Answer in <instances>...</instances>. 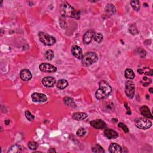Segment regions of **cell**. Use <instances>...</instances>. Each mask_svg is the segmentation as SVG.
I'll return each instance as SVG.
<instances>
[{
	"instance_id": "obj_7",
	"label": "cell",
	"mask_w": 153,
	"mask_h": 153,
	"mask_svg": "<svg viewBox=\"0 0 153 153\" xmlns=\"http://www.w3.org/2000/svg\"><path fill=\"white\" fill-rule=\"evenodd\" d=\"M39 69L44 72H55L57 68L50 63H43L39 65Z\"/></svg>"
},
{
	"instance_id": "obj_30",
	"label": "cell",
	"mask_w": 153,
	"mask_h": 153,
	"mask_svg": "<svg viewBox=\"0 0 153 153\" xmlns=\"http://www.w3.org/2000/svg\"><path fill=\"white\" fill-rule=\"evenodd\" d=\"M118 126L122 129L124 132H129V129L128 127L125 125L123 123H120L118 125Z\"/></svg>"
},
{
	"instance_id": "obj_19",
	"label": "cell",
	"mask_w": 153,
	"mask_h": 153,
	"mask_svg": "<svg viewBox=\"0 0 153 153\" xmlns=\"http://www.w3.org/2000/svg\"><path fill=\"white\" fill-rule=\"evenodd\" d=\"M68 86V82L65 79H61L58 82L57 87L59 89H64Z\"/></svg>"
},
{
	"instance_id": "obj_4",
	"label": "cell",
	"mask_w": 153,
	"mask_h": 153,
	"mask_svg": "<svg viewBox=\"0 0 153 153\" xmlns=\"http://www.w3.org/2000/svg\"><path fill=\"white\" fill-rule=\"evenodd\" d=\"M38 37L40 41L46 46H51L54 45L56 42V39L53 37L43 32H39L38 33Z\"/></svg>"
},
{
	"instance_id": "obj_16",
	"label": "cell",
	"mask_w": 153,
	"mask_h": 153,
	"mask_svg": "<svg viewBox=\"0 0 153 153\" xmlns=\"http://www.w3.org/2000/svg\"><path fill=\"white\" fill-rule=\"evenodd\" d=\"M140 111H141V114L143 116L145 117L148 118H151V119L152 118V116L151 113V111L148 107L142 106L140 108Z\"/></svg>"
},
{
	"instance_id": "obj_11",
	"label": "cell",
	"mask_w": 153,
	"mask_h": 153,
	"mask_svg": "<svg viewBox=\"0 0 153 153\" xmlns=\"http://www.w3.org/2000/svg\"><path fill=\"white\" fill-rule=\"evenodd\" d=\"M56 79L53 77H46L43 80V84L46 87H52L56 83Z\"/></svg>"
},
{
	"instance_id": "obj_32",
	"label": "cell",
	"mask_w": 153,
	"mask_h": 153,
	"mask_svg": "<svg viewBox=\"0 0 153 153\" xmlns=\"http://www.w3.org/2000/svg\"><path fill=\"white\" fill-rule=\"evenodd\" d=\"M4 123H5V124L6 125H9V124H10V121L9 120H5Z\"/></svg>"
},
{
	"instance_id": "obj_12",
	"label": "cell",
	"mask_w": 153,
	"mask_h": 153,
	"mask_svg": "<svg viewBox=\"0 0 153 153\" xmlns=\"http://www.w3.org/2000/svg\"><path fill=\"white\" fill-rule=\"evenodd\" d=\"M95 33L93 30H89L87 31L83 36V43L84 44H88L90 43L92 39L93 38Z\"/></svg>"
},
{
	"instance_id": "obj_2",
	"label": "cell",
	"mask_w": 153,
	"mask_h": 153,
	"mask_svg": "<svg viewBox=\"0 0 153 153\" xmlns=\"http://www.w3.org/2000/svg\"><path fill=\"white\" fill-rule=\"evenodd\" d=\"M99 89L96 92L95 95L98 99H102L108 96L112 92L111 86L104 80H101L99 83Z\"/></svg>"
},
{
	"instance_id": "obj_29",
	"label": "cell",
	"mask_w": 153,
	"mask_h": 153,
	"mask_svg": "<svg viewBox=\"0 0 153 153\" xmlns=\"http://www.w3.org/2000/svg\"><path fill=\"white\" fill-rule=\"evenodd\" d=\"M64 102H65V105H67L70 106L72 103H74V101L71 98L66 97L65 99H64Z\"/></svg>"
},
{
	"instance_id": "obj_21",
	"label": "cell",
	"mask_w": 153,
	"mask_h": 153,
	"mask_svg": "<svg viewBox=\"0 0 153 153\" xmlns=\"http://www.w3.org/2000/svg\"><path fill=\"white\" fill-rule=\"evenodd\" d=\"M44 56H45V58L46 60L52 61L54 57V52L52 50H48L46 52Z\"/></svg>"
},
{
	"instance_id": "obj_10",
	"label": "cell",
	"mask_w": 153,
	"mask_h": 153,
	"mask_svg": "<svg viewBox=\"0 0 153 153\" xmlns=\"http://www.w3.org/2000/svg\"><path fill=\"white\" fill-rule=\"evenodd\" d=\"M72 54L74 55V57L78 59H82L83 58V52L80 47L78 46H74L71 49Z\"/></svg>"
},
{
	"instance_id": "obj_14",
	"label": "cell",
	"mask_w": 153,
	"mask_h": 153,
	"mask_svg": "<svg viewBox=\"0 0 153 153\" xmlns=\"http://www.w3.org/2000/svg\"><path fill=\"white\" fill-rule=\"evenodd\" d=\"M20 76L21 79L25 82L29 81V80H30L32 78V74L31 71L27 69H22L20 71Z\"/></svg>"
},
{
	"instance_id": "obj_9",
	"label": "cell",
	"mask_w": 153,
	"mask_h": 153,
	"mask_svg": "<svg viewBox=\"0 0 153 153\" xmlns=\"http://www.w3.org/2000/svg\"><path fill=\"white\" fill-rule=\"evenodd\" d=\"M32 99L35 102H44L47 101V98L44 94L34 93L31 96Z\"/></svg>"
},
{
	"instance_id": "obj_13",
	"label": "cell",
	"mask_w": 153,
	"mask_h": 153,
	"mask_svg": "<svg viewBox=\"0 0 153 153\" xmlns=\"http://www.w3.org/2000/svg\"><path fill=\"white\" fill-rule=\"evenodd\" d=\"M104 135L109 139H116L118 136V133L111 129H106L104 131Z\"/></svg>"
},
{
	"instance_id": "obj_28",
	"label": "cell",
	"mask_w": 153,
	"mask_h": 153,
	"mask_svg": "<svg viewBox=\"0 0 153 153\" xmlns=\"http://www.w3.org/2000/svg\"><path fill=\"white\" fill-rule=\"evenodd\" d=\"M25 116L29 121H33L35 118L34 116L32 114L31 112L28 110L25 111Z\"/></svg>"
},
{
	"instance_id": "obj_20",
	"label": "cell",
	"mask_w": 153,
	"mask_h": 153,
	"mask_svg": "<svg viewBox=\"0 0 153 153\" xmlns=\"http://www.w3.org/2000/svg\"><path fill=\"white\" fill-rule=\"evenodd\" d=\"M135 77V74L132 69L127 68L125 71V77L127 79H133Z\"/></svg>"
},
{
	"instance_id": "obj_3",
	"label": "cell",
	"mask_w": 153,
	"mask_h": 153,
	"mask_svg": "<svg viewBox=\"0 0 153 153\" xmlns=\"http://www.w3.org/2000/svg\"><path fill=\"white\" fill-rule=\"evenodd\" d=\"M82 59V63L84 66H90L95 63L98 59V56L94 52H88L83 56Z\"/></svg>"
},
{
	"instance_id": "obj_8",
	"label": "cell",
	"mask_w": 153,
	"mask_h": 153,
	"mask_svg": "<svg viewBox=\"0 0 153 153\" xmlns=\"http://www.w3.org/2000/svg\"><path fill=\"white\" fill-rule=\"evenodd\" d=\"M90 124L93 127L96 129H105L107 127V124L105 122L101 119L91 121Z\"/></svg>"
},
{
	"instance_id": "obj_24",
	"label": "cell",
	"mask_w": 153,
	"mask_h": 153,
	"mask_svg": "<svg viewBox=\"0 0 153 153\" xmlns=\"http://www.w3.org/2000/svg\"><path fill=\"white\" fill-rule=\"evenodd\" d=\"M92 151L94 152H104L105 151L99 145H95L92 147Z\"/></svg>"
},
{
	"instance_id": "obj_6",
	"label": "cell",
	"mask_w": 153,
	"mask_h": 153,
	"mask_svg": "<svg viewBox=\"0 0 153 153\" xmlns=\"http://www.w3.org/2000/svg\"><path fill=\"white\" fill-rule=\"evenodd\" d=\"M126 88H125V93L128 98L132 99L135 95V84L133 82L127 80L125 83Z\"/></svg>"
},
{
	"instance_id": "obj_17",
	"label": "cell",
	"mask_w": 153,
	"mask_h": 153,
	"mask_svg": "<svg viewBox=\"0 0 153 153\" xmlns=\"http://www.w3.org/2000/svg\"><path fill=\"white\" fill-rule=\"evenodd\" d=\"M87 117V114L86 113H85V112H75V113H74L72 116V118L77 121L83 120Z\"/></svg>"
},
{
	"instance_id": "obj_22",
	"label": "cell",
	"mask_w": 153,
	"mask_h": 153,
	"mask_svg": "<svg viewBox=\"0 0 153 153\" xmlns=\"http://www.w3.org/2000/svg\"><path fill=\"white\" fill-rule=\"evenodd\" d=\"M131 5L132 7L133 8V9H134L135 11H139L141 7V4L139 1H131Z\"/></svg>"
},
{
	"instance_id": "obj_15",
	"label": "cell",
	"mask_w": 153,
	"mask_h": 153,
	"mask_svg": "<svg viewBox=\"0 0 153 153\" xmlns=\"http://www.w3.org/2000/svg\"><path fill=\"white\" fill-rule=\"evenodd\" d=\"M109 151L112 153H121L122 152V148L120 145L112 143L109 147Z\"/></svg>"
},
{
	"instance_id": "obj_26",
	"label": "cell",
	"mask_w": 153,
	"mask_h": 153,
	"mask_svg": "<svg viewBox=\"0 0 153 153\" xmlns=\"http://www.w3.org/2000/svg\"><path fill=\"white\" fill-rule=\"evenodd\" d=\"M28 146L29 148L31 150H36L38 148V144L35 142L31 141L28 143Z\"/></svg>"
},
{
	"instance_id": "obj_33",
	"label": "cell",
	"mask_w": 153,
	"mask_h": 153,
	"mask_svg": "<svg viewBox=\"0 0 153 153\" xmlns=\"http://www.w3.org/2000/svg\"><path fill=\"white\" fill-rule=\"evenodd\" d=\"M49 152H56V150H54L53 148H50V149L49 150Z\"/></svg>"
},
{
	"instance_id": "obj_5",
	"label": "cell",
	"mask_w": 153,
	"mask_h": 153,
	"mask_svg": "<svg viewBox=\"0 0 153 153\" xmlns=\"http://www.w3.org/2000/svg\"><path fill=\"white\" fill-rule=\"evenodd\" d=\"M135 126L139 129L146 130L148 129L152 126V122L147 118L139 117L135 120Z\"/></svg>"
},
{
	"instance_id": "obj_1",
	"label": "cell",
	"mask_w": 153,
	"mask_h": 153,
	"mask_svg": "<svg viewBox=\"0 0 153 153\" xmlns=\"http://www.w3.org/2000/svg\"><path fill=\"white\" fill-rule=\"evenodd\" d=\"M60 13L63 17L79 19L80 13L75 10L68 3L63 2L60 5Z\"/></svg>"
},
{
	"instance_id": "obj_31",
	"label": "cell",
	"mask_w": 153,
	"mask_h": 153,
	"mask_svg": "<svg viewBox=\"0 0 153 153\" xmlns=\"http://www.w3.org/2000/svg\"><path fill=\"white\" fill-rule=\"evenodd\" d=\"M19 146H17V145H15V146H12L10 149L9 151V152H17L19 150Z\"/></svg>"
},
{
	"instance_id": "obj_25",
	"label": "cell",
	"mask_w": 153,
	"mask_h": 153,
	"mask_svg": "<svg viewBox=\"0 0 153 153\" xmlns=\"http://www.w3.org/2000/svg\"><path fill=\"white\" fill-rule=\"evenodd\" d=\"M142 70L143 74H146L147 75H150V76H152V69H150L148 67H145Z\"/></svg>"
},
{
	"instance_id": "obj_18",
	"label": "cell",
	"mask_w": 153,
	"mask_h": 153,
	"mask_svg": "<svg viewBox=\"0 0 153 153\" xmlns=\"http://www.w3.org/2000/svg\"><path fill=\"white\" fill-rule=\"evenodd\" d=\"M105 10V12L108 16H112L116 12V7L112 4H108L106 6Z\"/></svg>"
},
{
	"instance_id": "obj_23",
	"label": "cell",
	"mask_w": 153,
	"mask_h": 153,
	"mask_svg": "<svg viewBox=\"0 0 153 153\" xmlns=\"http://www.w3.org/2000/svg\"><path fill=\"white\" fill-rule=\"evenodd\" d=\"M93 38L96 42H97L98 43H101L103 41V35L101 33H95Z\"/></svg>"
},
{
	"instance_id": "obj_27",
	"label": "cell",
	"mask_w": 153,
	"mask_h": 153,
	"mask_svg": "<svg viewBox=\"0 0 153 153\" xmlns=\"http://www.w3.org/2000/svg\"><path fill=\"white\" fill-rule=\"evenodd\" d=\"M86 133V131L84 128H80L77 132V135L79 137H82Z\"/></svg>"
},
{
	"instance_id": "obj_34",
	"label": "cell",
	"mask_w": 153,
	"mask_h": 153,
	"mask_svg": "<svg viewBox=\"0 0 153 153\" xmlns=\"http://www.w3.org/2000/svg\"><path fill=\"white\" fill-rule=\"evenodd\" d=\"M152 90H153V88H152V87L150 88V92L151 93H153V92H152Z\"/></svg>"
}]
</instances>
